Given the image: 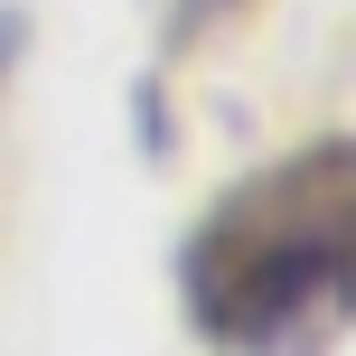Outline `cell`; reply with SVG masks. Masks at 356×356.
<instances>
[{"label":"cell","instance_id":"3","mask_svg":"<svg viewBox=\"0 0 356 356\" xmlns=\"http://www.w3.org/2000/svg\"><path fill=\"white\" fill-rule=\"evenodd\" d=\"M10 56H19V19L0 10V66H10Z\"/></svg>","mask_w":356,"mask_h":356},{"label":"cell","instance_id":"1","mask_svg":"<svg viewBox=\"0 0 356 356\" xmlns=\"http://www.w3.org/2000/svg\"><path fill=\"white\" fill-rule=\"evenodd\" d=\"M178 300L207 356H328L356 328V141L225 188L178 253Z\"/></svg>","mask_w":356,"mask_h":356},{"label":"cell","instance_id":"2","mask_svg":"<svg viewBox=\"0 0 356 356\" xmlns=\"http://www.w3.org/2000/svg\"><path fill=\"white\" fill-rule=\"evenodd\" d=\"M216 10H234V0H169V38H207Z\"/></svg>","mask_w":356,"mask_h":356}]
</instances>
